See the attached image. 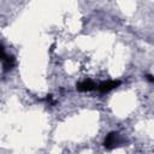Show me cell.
Segmentation results:
<instances>
[{
  "instance_id": "cell-1",
  "label": "cell",
  "mask_w": 154,
  "mask_h": 154,
  "mask_svg": "<svg viewBox=\"0 0 154 154\" xmlns=\"http://www.w3.org/2000/svg\"><path fill=\"white\" fill-rule=\"evenodd\" d=\"M119 136H118V132H114V131H112V132H109L106 137H105V140H103V147L106 148V149H113V148H116L118 144H119Z\"/></svg>"
},
{
  "instance_id": "cell-2",
  "label": "cell",
  "mask_w": 154,
  "mask_h": 154,
  "mask_svg": "<svg viewBox=\"0 0 154 154\" xmlns=\"http://www.w3.org/2000/svg\"><path fill=\"white\" fill-rule=\"evenodd\" d=\"M119 84H120V81H105V82H101V83L96 87V89H97L100 93L105 94V93H108V91L113 90V89L117 88Z\"/></svg>"
},
{
  "instance_id": "cell-3",
  "label": "cell",
  "mask_w": 154,
  "mask_h": 154,
  "mask_svg": "<svg viewBox=\"0 0 154 154\" xmlns=\"http://www.w3.org/2000/svg\"><path fill=\"white\" fill-rule=\"evenodd\" d=\"M1 60H2V67L4 71H8L14 65V58L12 55H7L5 52V48L1 46Z\"/></svg>"
},
{
  "instance_id": "cell-4",
  "label": "cell",
  "mask_w": 154,
  "mask_h": 154,
  "mask_svg": "<svg viewBox=\"0 0 154 154\" xmlns=\"http://www.w3.org/2000/svg\"><path fill=\"white\" fill-rule=\"evenodd\" d=\"M96 87H97V85H96L93 81H90V79H85V81H83V82H79V83H77V85H76L77 90H78V91H82V93L95 90Z\"/></svg>"
},
{
  "instance_id": "cell-5",
  "label": "cell",
  "mask_w": 154,
  "mask_h": 154,
  "mask_svg": "<svg viewBox=\"0 0 154 154\" xmlns=\"http://www.w3.org/2000/svg\"><path fill=\"white\" fill-rule=\"evenodd\" d=\"M147 79H148L149 82H154V77H153V76H149V75H148V76H147Z\"/></svg>"
}]
</instances>
